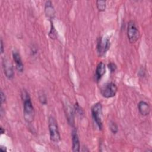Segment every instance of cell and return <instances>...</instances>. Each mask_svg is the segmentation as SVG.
Wrapping results in <instances>:
<instances>
[{
	"instance_id": "cell-4",
	"label": "cell",
	"mask_w": 152,
	"mask_h": 152,
	"mask_svg": "<svg viewBox=\"0 0 152 152\" xmlns=\"http://www.w3.org/2000/svg\"><path fill=\"white\" fill-rule=\"evenodd\" d=\"M127 36L131 43L136 42L140 37V31L135 24L133 21H130L128 24Z\"/></svg>"
},
{
	"instance_id": "cell-15",
	"label": "cell",
	"mask_w": 152,
	"mask_h": 152,
	"mask_svg": "<svg viewBox=\"0 0 152 152\" xmlns=\"http://www.w3.org/2000/svg\"><path fill=\"white\" fill-rule=\"evenodd\" d=\"M50 23H51V28H50V31L49 33V36L51 39H55L56 38V36H57L56 31L53 26V23L52 22V21H50Z\"/></svg>"
},
{
	"instance_id": "cell-5",
	"label": "cell",
	"mask_w": 152,
	"mask_h": 152,
	"mask_svg": "<svg viewBox=\"0 0 152 152\" xmlns=\"http://www.w3.org/2000/svg\"><path fill=\"white\" fill-rule=\"evenodd\" d=\"M118 91L116 85L112 83H109L104 85L100 90L102 96L104 98H111L114 97Z\"/></svg>"
},
{
	"instance_id": "cell-14",
	"label": "cell",
	"mask_w": 152,
	"mask_h": 152,
	"mask_svg": "<svg viewBox=\"0 0 152 152\" xmlns=\"http://www.w3.org/2000/svg\"><path fill=\"white\" fill-rule=\"evenodd\" d=\"M106 2L105 1H97L96 6L99 11H104L106 9Z\"/></svg>"
},
{
	"instance_id": "cell-22",
	"label": "cell",
	"mask_w": 152,
	"mask_h": 152,
	"mask_svg": "<svg viewBox=\"0 0 152 152\" xmlns=\"http://www.w3.org/2000/svg\"><path fill=\"white\" fill-rule=\"evenodd\" d=\"M0 149H1V151L2 152H5V151H7L6 148H5V147H3V146H1Z\"/></svg>"
},
{
	"instance_id": "cell-1",
	"label": "cell",
	"mask_w": 152,
	"mask_h": 152,
	"mask_svg": "<svg viewBox=\"0 0 152 152\" xmlns=\"http://www.w3.org/2000/svg\"><path fill=\"white\" fill-rule=\"evenodd\" d=\"M21 97L23 101V113L25 121L30 124L32 122L34 118V109L31 101L29 94L26 90L21 93Z\"/></svg>"
},
{
	"instance_id": "cell-16",
	"label": "cell",
	"mask_w": 152,
	"mask_h": 152,
	"mask_svg": "<svg viewBox=\"0 0 152 152\" xmlns=\"http://www.w3.org/2000/svg\"><path fill=\"white\" fill-rule=\"evenodd\" d=\"M110 129L113 134H116L118 131V127L117 124L114 122H111L110 124Z\"/></svg>"
},
{
	"instance_id": "cell-8",
	"label": "cell",
	"mask_w": 152,
	"mask_h": 152,
	"mask_svg": "<svg viewBox=\"0 0 152 152\" xmlns=\"http://www.w3.org/2000/svg\"><path fill=\"white\" fill-rule=\"evenodd\" d=\"M71 136H72V150L74 152H78V151H80V144L78 135L77 131L75 129H74L72 131Z\"/></svg>"
},
{
	"instance_id": "cell-12",
	"label": "cell",
	"mask_w": 152,
	"mask_h": 152,
	"mask_svg": "<svg viewBox=\"0 0 152 152\" xmlns=\"http://www.w3.org/2000/svg\"><path fill=\"white\" fill-rule=\"evenodd\" d=\"M65 113L67 118L68 122L71 126L74 125V117L73 109L69 105H66L65 107Z\"/></svg>"
},
{
	"instance_id": "cell-13",
	"label": "cell",
	"mask_w": 152,
	"mask_h": 152,
	"mask_svg": "<svg viewBox=\"0 0 152 152\" xmlns=\"http://www.w3.org/2000/svg\"><path fill=\"white\" fill-rule=\"evenodd\" d=\"M45 11L46 16L48 18H49L50 19L53 18L55 15V10L52 6L51 1H47L46 2L45 7Z\"/></svg>"
},
{
	"instance_id": "cell-17",
	"label": "cell",
	"mask_w": 152,
	"mask_h": 152,
	"mask_svg": "<svg viewBox=\"0 0 152 152\" xmlns=\"http://www.w3.org/2000/svg\"><path fill=\"white\" fill-rule=\"evenodd\" d=\"M39 101L42 104H46L47 103V98L46 95L43 93H41L39 95Z\"/></svg>"
},
{
	"instance_id": "cell-20",
	"label": "cell",
	"mask_w": 152,
	"mask_h": 152,
	"mask_svg": "<svg viewBox=\"0 0 152 152\" xmlns=\"http://www.w3.org/2000/svg\"><path fill=\"white\" fill-rule=\"evenodd\" d=\"M1 94V103L2 104L5 102L6 97H5V94L4 93V92L2 91H1V94Z\"/></svg>"
},
{
	"instance_id": "cell-9",
	"label": "cell",
	"mask_w": 152,
	"mask_h": 152,
	"mask_svg": "<svg viewBox=\"0 0 152 152\" xmlns=\"http://www.w3.org/2000/svg\"><path fill=\"white\" fill-rule=\"evenodd\" d=\"M12 58L15 63L17 69L19 72H22L24 69V65H23L20 53H18L16 51H13L12 52Z\"/></svg>"
},
{
	"instance_id": "cell-19",
	"label": "cell",
	"mask_w": 152,
	"mask_h": 152,
	"mask_svg": "<svg viewBox=\"0 0 152 152\" xmlns=\"http://www.w3.org/2000/svg\"><path fill=\"white\" fill-rule=\"evenodd\" d=\"M74 107H75V109L76 110V112H77L79 114H82L83 113V110L81 109V108L80 107L79 104H78V103H75V106H74Z\"/></svg>"
},
{
	"instance_id": "cell-21",
	"label": "cell",
	"mask_w": 152,
	"mask_h": 152,
	"mask_svg": "<svg viewBox=\"0 0 152 152\" xmlns=\"http://www.w3.org/2000/svg\"><path fill=\"white\" fill-rule=\"evenodd\" d=\"M4 51V48L3 45V41L2 39H1V53H3Z\"/></svg>"
},
{
	"instance_id": "cell-11",
	"label": "cell",
	"mask_w": 152,
	"mask_h": 152,
	"mask_svg": "<svg viewBox=\"0 0 152 152\" xmlns=\"http://www.w3.org/2000/svg\"><path fill=\"white\" fill-rule=\"evenodd\" d=\"M106 72V66L105 64L103 62H100L96 69V73H95V79L97 81H99L101 78L103 76V75Z\"/></svg>"
},
{
	"instance_id": "cell-18",
	"label": "cell",
	"mask_w": 152,
	"mask_h": 152,
	"mask_svg": "<svg viewBox=\"0 0 152 152\" xmlns=\"http://www.w3.org/2000/svg\"><path fill=\"white\" fill-rule=\"evenodd\" d=\"M107 67H108V68L109 69L110 72H112V73L115 72V71H116V69H117V66H116V64H114V63H113V62H110L109 64H108Z\"/></svg>"
},
{
	"instance_id": "cell-10",
	"label": "cell",
	"mask_w": 152,
	"mask_h": 152,
	"mask_svg": "<svg viewBox=\"0 0 152 152\" xmlns=\"http://www.w3.org/2000/svg\"><path fill=\"white\" fill-rule=\"evenodd\" d=\"M138 109L140 113L143 116L148 115L150 112V106L144 101H140L138 104Z\"/></svg>"
},
{
	"instance_id": "cell-2",
	"label": "cell",
	"mask_w": 152,
	"mask_h": 152,
	"mask_svg": "<svg viewBox=\"0 0 152 152\" xmlns=\"http://www.w3.org/2000/svg\"><path fill=\"white\" fill-rule=\"evenodd\" d=\"M48 126L51 141L56 143L59 142L61 140V135L58 123L55 118L53 116L49 117L48 120Z\"/></svg>"
},
{
	"instance_id": "cell-3",
	"label": "cell",
	"mask_w": 152,
	"mask_h": 152,
	"mask_svg": "<svg viewBox=\"0 0 152 152\" xmlns=\"http://www.w3.org/2000/svg\"><path fill=\"white\" fill-rule=\"evenodd\" d=\"M91 114L94 121L96 122L99 129L101 130L103 127L102 116V106L100 102L95 103L91 107Z\"/></svg>"
},
{
	"instance_id": "cell-7",
	"label": "cell",
	"mask_w": 152,
	"mask_h": 152,
	"mask_svg": "<svg viewBox=\"0 0 152 152\" xmlns=\"http://www.w3.org/2000/svg\"><path fill=\"white\" fill-rule=\"evenodd\" d=\"M4 74L8 79H12L14 75L13 65L11 61L7 58H4L2 61Z\"/></svg>"
},
{
	"instance_id": "cell-6",
	"label": "cell",
	"mask_w": 152,
	"mask_h": 152,
	"mask_svg": "<svg viewBox=\"0 0 152 152\" xmlns=\"http://www.w3.org/2000/svg\"><path fill=\"white\" fill-rule=\"evenodd\" d=\"M110 39L107 37H100L97 42V49L100 56H103L110 48Z\"/></svg>"
},
{
	"instance_id": "cell-23",
	"label": "cell",
	"mask_w": 152,
	"mask_h": 152,
	"mask_svg": "<svg viewBox=\"0 0 152 152\" xmlns=\"http://www.w3.org/2000/svg\"><path fill=\"white\" fill-rule=\"evenodd\" d=\"M0 129H1V134H4L5 133V129H4V128H3L2 127H1Z\"/></svg>"
}]
</instances>
